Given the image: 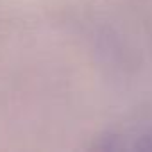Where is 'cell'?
Wrapping results in <instances>:
<instances>
[{
  "mask_svg": "<svg viewBox=\"0 0 152 152\" xmlns=\"http://www.w3.org/2000/svg\"><path fill=\"white\" fill-rule=\"evenodd\" d=\"M104 150H152V116L125 124L99 140Z\"/></svg>",
  "mask_w": 152,
  "mask_h": 152,
  "instance_id": "6da1fadb",
  "label": "cell"
}]
</instances>
